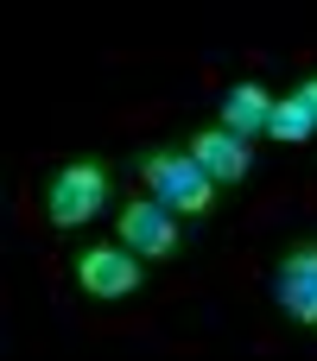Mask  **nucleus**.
Returning a JSON list of instances; mask_svg holds the SVG:
<instances>
[{
	"label": "nucleus",
	"instance_id": "9",
	"mask_svg": "<svg viewBox=\"0 0 317 361\" xmlns=\"http://www.w3.org/2000/svg\"><path fill=\"white\" fill-rule=\"evenodd\" d=\"M292 95H299V102L311 108V121H317V63H311V70H299V82H292Z\"/></svg>",
	"mask_w": 317,
	"mask_h": 361
},
{
	"label": "nucleus",
	"instance_id": "1",
	"mask_svg": "<svg viewBox=\"0 0 317 361\" xmlns=\"http://www.w3.org/2000/svg\"><path fill=\"white\" fill-rule=\"evenodd\" d=\"M127 171L140 178V190H152L165 209H178L184 222H210L222 203V184L203 171V159L184 140H140L127 152Z\"/></svg>",
	"mask_w": 317,
	"mask_h": 361
},
{
	"label": "nucleus",
	"instance_id": "6",
	"mask_svg": "<svg viewBox=\"0 0 317 361\" xmlns=\"http://www.w3.org/2000/svg\"><path fill=\"white\" fill-rule=\"evenodd\" d=\"M184 146L203 159V171H210L222 190H241V184L261 171V152H254V140H248V133H235V127H222V121H203V127H191V133H184Z\"/></svg>",
	"mask_w": 317,
	"mask_h": 361
},
{
	"label": "nucleus",
	"instance_id": "2",
	"mask_svg": "<svg viewBox=\"0 0 317 361\" xmlns=\"http://www.w3.org/2000/svg\"><path fill=\"white\" fill-rule=\"evenodd\" d=\"M38 209L51 228H95L102 216L121 209V178L108 159L95 152H76V159H57L51 171H38Z\"/></svg>",
	"mask_w": 317,
	"mask_h": 361
},
{
	"label": "nucleus",
	"instance_id": "8",
	"mask_svg": "<svg viewBox=\"0 0 317 361\" xmlns=\"http://www.w3.org/2000/svg\"><path fill=\"white\" fill-rule=\"evenodd\" d=\"M267 140H273V146H311V140H317V121H311V108H305V102H299L292 89H286V95L273 102Z\"/></svg>",
	"mask_w": 317,
	"mask_h": 361
},
{
	"label": "nucleus",
	"instance_id": "5",
	"mask_svg": "<svg viewBox=\"0 0 317 361\" xmlns=\"http://www.w3.org/2000/svg\"><path fill=\"white\" fill-rule=\"evenodd\" d=\"M114 235H121L133 254H146L152 267H165V260H178V254L191 247V235H184V216H178V209H165L152 190H140V197H121V209H114Z\"/></svg>",
	"mask_w": 317,
	"mask_h": 361
},
{
	"label": "nucleus",
	"instance_id": "7",
	"mask_svg": "<svg viewBox=\"0 0 317 361\" xmlns=\"http://www.w3.org/2000/svg\"><path fill=\"white\" fill-rule=\"evenodd\" d=\"M273 89L267 82H254V76H235L222 95H216V121L222 127H235V133H248V140H267V121H273Z\"/></svg>",
	"mask_w": 317,
	"mask_h": 361
},
{
	"label": "nucleus",
	"instance_id": "3",
	"mask_svg": "<svg viewBox=\"0 0 317 361\" xmlns=\"http://www.w3.org/2000/svg\"><path fill=\"white\" fill-rule=\"evenodd\" d=\"M70 279H76V292L89 305H127V298H140L152 286V260L133 254L121 235H108V241H83L70 254Z\"/></svg>",
	"mask_w": 317,
	"mask_h": 361
},
{
	"label": "nucleus",
	"instance_id": "4",
	"mask_svg": "<svg viewBox=\"0 0 317 361\" xmlns=\"http://www.w3.org/2000/svg\"><path fill=\"white\" fill-rule=\"evenodd\" d=\"M267 305L299 324V330H317V235H292L280 241L273 267H267Z\"/></svg>",
	"mask_w": 317,
	"mask_h": 361
}]
</instances>
